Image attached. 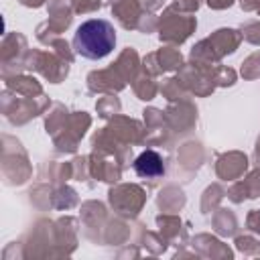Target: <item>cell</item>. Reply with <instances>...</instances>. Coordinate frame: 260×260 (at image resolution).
<instances>
[{
    "label": "cell",
    "instance_id": "7a4b0ae2",
    "mask_svg": "<svg viewBox=\"0 0 260 260\" xmlns=\"http://www.w3.org/2000/svg\"><path fill=\"white\" fill-rule=\"evenodd\" d=\"M134 169L140 177H148V179H154V177H160L165 173V165H162V158L158 152L154 150H144L142 154H138V158L134 160Z\"/></svg>",
    "mask_w": 260,
    "mask_h": 260
},
{
    "label": "cell",
    "instance_id": "6da1fadb",
    "mask_svg": "<svg viewBox=\"0 0 260 260\" xmlns=\"http://www.w3.org/2000/svg\"><path fill=\"white\" fill-rule=\"evenodd\" d=\"M116 45V30L104 18H93L83 22L73 39L75 51L85 59H104L112 53Z\"/></svg>",
    "mask_w": 260,
    "mask_h": 260
}]
</instances>
